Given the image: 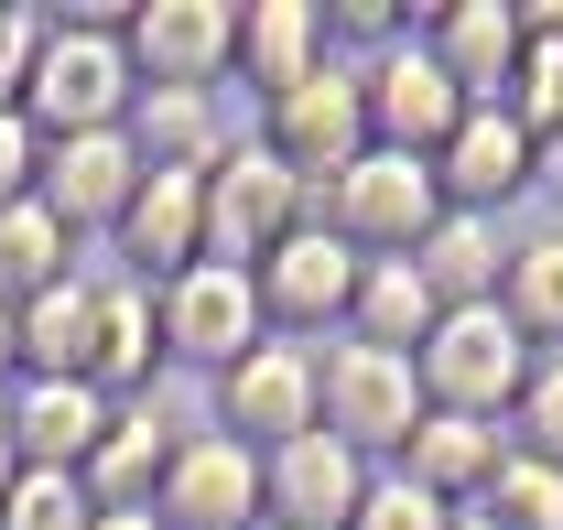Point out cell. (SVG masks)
Masks as SVG:
<instances>
[{"label": "cell", "instance_id": "cell-13", "mask_svg": "<svg viewBox=\"0 0 563 530\" xmlns=\"http://www.w3.org/2000/svg\"><path fill=\"white\" fill-rule=\"evenodd\" d=\"M152 520L163 530H261V455L239 433H185L174 465H163Z\"/></svg>", "mask_w": 563, "mask_h": 530}, {"label": "cell", "instance_id": "cell-5", "mask_svg": "<svg viewBox=\"0 0 563 530\" xmlns=\"http://www.w3.org/2000/svg\"><path fill=\"white\" fill-rule=\"evenodd\" d=\"M292 228H314V185H292L261 141H228L217 174H207V261L261 270Z\"/></svg>", "mask_w": 563, "mask_h": 530}, {"label": "cell", "instance_id": "cell-23", "mask_svg": "<svg viewBox=\"0 0 563 530\" xmlns=\"http://www.w3.org/2000/svg\"><path fill=\"white\" fill-rule=\"evenodd\" d=\"M87 335H98V281L66 270L55 292L11 303V346H22V379H87Z\"/></svg>", "mask_w": 563, "mask_h": 530}, {"label": "cell", "instance_id": "cell-20", "mask_svg": "<svg viewBox=\"0 0 563 530\" xmlns=\"http://www.w3.org/2000/svg\"><path fill=\"white\" fill-rule=\"evenodd\" d=\"M174 444H185V433L163 422V400H120V422H109L98 455H87V498H98V509H152Z\"/></svg>", "mask_w": 563, "mask_h": 530}, {"label": "cell", "instance_id": "cell-4", "mask_svg": "<svg viewBox=\"0 0 563 530\" xmlns=\"http://www.w3.org/2000/svg\"><path fill=\"white\" fill-rule=\"evenodd\" d=\"M422 411H477V422H498V411H520V390H531V335L509 325L498 303H477V314H444V325L422 335Z\"/></svg>", "mask_w": 563, "mask_h": 530}, {"label": "cell", "instance_id": "cell-21", "mask_svg": "<svg viewBox=\"0 0 563 530\" xmlns=\"http://www.w3.org/2000/svg\"><path fill=\"white\" fill-rule=\"evenodd\" d=\"M325 33H336V22H325L314 0H250V11H239V76L261 87V109L325 66Z\"/></svg>", "mask_w": 563, "mask_h": 530}, {"label": "cell", "instance_id": "cell-19", "mask_svg": "<svg viewBox=\"0 0 563 530\" xmlns=\"http://www.w3.org/2000/svg\"><path fill=\"white\" fill-rule=\"evenodd\" d=\"M498 465H509V422H477V411H422L412 444H401V476L433 487L444 509H477V487Z\"/></svg>", "mask_w": 563, "mask_h": 530}, {"label": "cell", "instance_id": "cell-9", "mask_svg": "<svg viewBox=\"0 0 563 530\" xmlns=\"http://www.w3.org/2000/svg\"><path fill=\"white\" fill-rule=\"evenodd\" d=\"M217 433H239L250 455H272L292 433H314V346L261 335L239 368H217Z\"/></svg>", "mask_w": 563, "mask_h": 530}, {"label": "cell", "instance_id": "cell-24", "mask_svg": "<svg viewBox=\"0 0 563 530\" xmlns=\"http://www.w3.org/2000/svg\"><path fill=\"white\" fill-rule=\"evenodd\" d=\"M131 152H141V174H217V152H228L217 98H196V87H141Z\"/></svg>", "mask_w": 563, "mask_h": 530}, {"label": "cell", "instance_id": "cell-10", "mask_svg": "<svg viewBox=\"0 0 563 530\" xmlns=\"http://www.w3.org/2000/svg\"><path fill=\"white\" fill-rule=\"evenodd\" d=\"M368 476H379V465L347 455V444L314 422V433H292V444L261 455V520L272 530H347L357 498H368Z\"/></svg>", "mask_w": 563, "mask_h": 530}, {"label": "cell", "instance_id": "cell-2", "mask_svg": "<svg viewBox=\"0 0 563 530\" xmlns=\"http://www.w3.org/2000/svg\"><path fill=\"white\" fill-rule=\"evenodd\" d=\"M314 228L347 239L357 261H412L422 239L444 228V185H433V163H412V152H357L347 174L314 196Z\"/></svg>", "mask_w": 563, "mask_h": 530}, {"label": "cell", "instance_id": "cell-15", "mask_svg": "<svg viewBox=\"0 0 563 530\" xmlns=\"http://www.w3.org/2000/svg\"><path fill=\"white\" fill-rule=\"evenodd\" d=\"M433 185H444L455 217H498L509 196H531V185H542V141L520 131L509 109H466V131L433 152Z\"/></svg>", "mask_w": 563, "mask_h": 530}, {"label": "cell", "instance_id": "cell-25", "mask_svg": "<svg viewBox=\"0 0 563 530\" xmlns=\"http://www.w3.org/2000/svg\"><path fill=\"white\" fill-rule=\"evenodd\" d=\"M444 325L433 314V292H422L412 261H368L357 270V303H347V335L357 346H390V357H422V335Z\"/></svg>", "mask_w": 563, "mask_h": 530}, {"label": "cell", "instance_id": "cell-33", "mask_svg": "<svg viewBox=\"0 0 563 530\" xmlns=\"http://www.w3.org/2000/svg\"><path fill=\"white\" fill-rule=\"evenodd\" d=\"M33 185H44V131L22 109H0V206H22Z\"/></svg>", "mask_w": 563, "mask_h": 530}, {"label": "cell", "instance_id": "cell-31", "mask_svg": "<svg viewBox=\"0 0 563 530\" xmlns=\"http://www.w3.org/2000/svg\"><path fill=\"white\" fill-rule=\"evenodd\" d=\"M520 455L563 465V357H531V390H520Z\"/></svg>", "mask_w": 563, "mask_h": 530}, {"label": "cell", "instance_id": "cell-27", "mask_svg": "<svg viewBox=\"0 0 563 530\" xmlns=\"http://www.w3.org/2000/svg\"><path fill=\"white\" fill-rule=\"evenodd\" d=\"M498 314L531 335V346H553V335H563V228H542V239H520V250H509Z\"/></svg>", "mask_w": 563, "mask_h": 530}, {"label": "cell", "instance_id": "cell-14", "mask_svg": "<svg viewBox=\"0 0 563 530\" xmlns=\"http://www.w3.org/2000/svg\"><path fill=\"white\" fill-rule=\"evenodd\" d=\"M33 196L55 206V228L66 239H109L141 196V152L131 131H87V141H44V185Z\"/></svg>", "mask_w": 563, "mask_h": 530}, {"label": "cell", "instance_id": "cell-29", "mask_svg": "<svg viewBox=\"0 0 563 530\" xmlns=\"http://www.w3.org/2000/svg\"><path fill=\"white\" fill-rule=\"evenodd\" d=\"M0 530H98V498H87V476H66V465H22L11 498H0Z\"/></svg>", "mask_w": 563, "mask_h": 530}, {"label": "cell", "instance_id": "cell-12", "mask_svg": "<svg viewBox=\"0 0 563 530\" xmlns=\"http://www.w3.org/2000/svg\"><path fill=\"white\" fill-rule=\"evenodd\" d=\"M357 270H368V261H357L347 239H325V228H292L272 261L250 270V281H261V325H282L292 346H303V335H325V325H347Z\"/></svg>", "mask_w": 563, "mask_h": 530}, {"label": "cell", "instance_id": "cell-17", "mask_svg": "<svg viewBox=\"0 0 563 530\" xmlns=\"http://www.w3.org/2000/svg\"><path fill=\"white\" fill-rule=\"evenodd\" d=\"M11 444H22V465H66V476H87V455H98V433L120 422V400L98 390V379H11Z\"/></svg>", "mask_w": 563, "mask_h": 530}, {"label": "cell", "instance_id": "cell-30", "mask_svg": "<svg viewBox=\"0 0 563 530\" xmlns=\"http://www.w3.org/2000/svg\"><path fill=\"white\" fill-rule=\"evenodd\" d=\"M347 530H455V509L390 465V476H368V498H357V520H347Z\"/></svg>", "mask_w": 563, "mask_h": 530}, {"label": "cell", "instance_id": "cell-6", "mask_svg": "<svg viewBox=\"0 0 563 530\" xmlns=\"http://www.w3.org/2000/svg\"><path fill=\"white\" fill-rule=\"evenodd\" d=\"M261 152H272L292 185H336L357 152H368V98H357V76L347 66H314L303 87H282L272 109H261Z\"/></svg>", "mask_w": 563, "mask_h": 530}, {"label": "cell", "instance_id": "cell-32", "mask_svg": "<svg viewBox=\"0 0 563 530\" xmlns=\"http://www.w3.org/2000/svg\"><path fill=\"white\" fill-rule=\"evenodd\" d=\"M33 55H44V11L0 0V109H22V87H33Z\"/></svg>", "mask_w": 563, "mask_h": 530}, {"label": "cell", "instance_id": "cell-3", "mask_svg": "<svg viewBox=\"0 0 563 530\" xmlns=\"http://www.w3.org/2000/svg\"><path fill=\"white\" fill-rule=\"evenodd\" d=\"M314 422H325L347 455H401L412 422H422V368H412V357H390V346L336 335V346L314 357Z\"/></svg>", "mask_w": 563, "mask_h": 530}, {"label": "cell", "instance_id": "cell-18", "mask_svg": "<svg viewBox=\"0 0 563 530\" xmlns=\"http://www.w3.org/2000/svg\"><path fill=\"white\" fill-rule=\"evenodd\" d=\"M163 368H174V357H163V292L131 281V270H109V281H98V335H87V379L109 400H152Z\"/></svg>", "mask_w": 563, "mask_h": 530}, {"label": "cell", "instance_id": "cell-16", "mask_svg": "<svg viewBox=\"0 0 563 530\" xmlns=\"http://www.w3.org/2000/svg\"><path fill=\"white\" fill-rule=\"evenodd\" d=\"M520 0H444L433 11V33H422V55L455 76V98L466 109H498L509 98V76H520Z\"/></svg>", "mask_w": 563, "mask_h": 530}, {"label": "cell", "instance_id": "cell-8", "mask_svg": "<svg viewBox=\"0 0 563 530\" xmlns=\"http://www.w3.org/2000/svg\"><path fill=\"white\" fill-rule=\"evenodd\" d=\"M357 98H368V152H412V163H433L444 141L466 131L455 76L433 66L422 44H390L379 66H357Z\"/></svg>", "mask_w": 563, "mask_h": 530}, {"label": "cell", "instance_id": "cell-28", "mask_svg": "<svg viewBox=\"0 0 563 530\" xmlns=\"http://www.w3.org/2000/svg\"><path fill=\"white\" fill-rule=\"evenodd\" d=\"M477 520L488 530H563V465H542V455L509 444V465L477 487Z\"/></svg>", "mask_w": 563, "mask_h": 530}, {"label": "cell", "instance_id": "cell-7", "mask_svg": "<svg viewBox=\"0 0 563 530\" xmlns=\"http://www.w3.org/2000/svg\"><path fill=\"white\" fill-rule=\"evenodd\" d=\"M120 55H131L141 87L217 98V76L239 66V11L228 0H141V11H120Z\"/></svg>", "mask_w": 563, "mask_h": 530}, {"label": "cell", "instance_id": "cell-11", "mask_svg": "<svg viewBox=\"0 0 563 530\" xmlns=\"http://www.w3.org/2000/svg\"><path fill=\"white\" fill-rule=\"evenodd\" d=\"M261 281L228 261H196L185 281H163V357H185V368H239L250 346H261Z\"/></svg>", "mask_w": 563, "mask_h": 530}, {"label": "cell", "instance_id": "cell-1", "mask_svg": "<svg viewBox=\"0 0 563 530\" xmlns=\"http://www.w3.org/2000/svg\"><path fill=\"white\" fill-rule=\"evenodd\" d=\"M131 109H141V76L120 55V11H44L22 120L44 141H87V131H131Z\"/></svg>", "mask_w": 563, "mask_h": 530}, {"label": "cell", "instance_id": "cell-35", "mask_svg": "<svg viewBox=\"0 0 563 530\" xmlns=\"http://www.w3.org/2000/svg\"><path fill=\"white\" fill-rule=\"evenodd\" d=\"M11 476H22V444H11V411H0V498H11Z\"/></svg>", "mask_w": 563, "mask_h": 530}, {"label": "cell", "instance_id": "cell-38", "mask_svg": "<svg viewBox=\"0 0 563 530\" xmlns=\"http://www.w3.org/2000/svg\"><path fill=\"white\" fill-rule=\"evenodd\" d=\"M455 530H488V520H477V509H455Z\"/></svg>", "mask_w": 563, "mask_h": 530}, {"label": "cell", "instance_id": "cell-26", "mask_svg": "<svg viewBox=\"0 0 563 530\" xmlns=\"http://www.w3.org/2000/svg\"><path fill=\"white\" fill-rule=\"evenodd\" d=\"M66 270H76V239L55 228V206L44 196L0 206V303H33V292H55Z\"/></svg>", "mask_w": 563, "mask_h": 530}, {"label": "cell", "instance_id": "cell-34", "mask_svg": "<svg viewBox=\"0 0 563 530\" xmlns=\"http://www.w3.org/2000/svg\"><path fill=\"white\" fill-rule=\"evenodd\" d=\"M11 379H22V346H11V303H0V400H11Z\"/></svg>", "mask_w": 563, "mask_h": 530}, {"label": "cell", "instance_id": "cell-37", "mask_svg": "<svg viewBox=\"0 0 563 530\" xmlns=\"http://www.w3.org/2000/svg\"><path fill=\"white\" fill-rule=\"evenodd\" d=\"M542 185H553V196H563V131L542 141Z\"/></svg>", "mask_w": 563, "mask_h": 530}, {"label": "cell", "instance_id": "cell-22", "mask_svg": "<svg viewBox=\"0 0 563 530\" xmlns=\"http://www.w3.org/2000/svg\"><path fill=\"white\" fill-rule=\"evenodd\" d=\"M422 292H433V314H477V303H498V281H509V250H498V217H455L444 206V228L412 250Z\"/></svg>", "mask_w": 563, "mask_h": 530}, {"label": "cell", "instance_id": "cell-36", "mask_svg": "<svg viewBox=\"0 0 563 530\" xmlns=\"http://www.w3.org/2000/svg\"><path fill=\"white\" fill-rule=\"evenodd\" d=\"M98 530H163L152 509H98Z\"/></svg>", "mask_w": 563, "mask_h": 530}]
</instances>
